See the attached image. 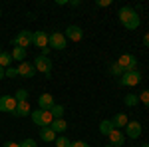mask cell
I'll list each match as a JSON object with an SVG mask.
<instances>
[{
	"label": "cell",
	"instance_id": "cell-1",
	"mask_svg": "<svg viewBox=\"0 0 149 147\" xmlns=\"http://www.w3.org/2000/svg\"><path fill=\"white\" fill-rule=\"evenodd\" d=\"M117 18H119L121 26L127 28V30H135V28H139V22H141V20H139V14L135 12L133 6H121L119 12H117Z\"/></svg>",
	"mask_w": 149,
	"mask_h": 147
},
{
	"label": "cell",
	"instance_id": "cell-2",
	"mask_svg": "<svg viewBox=\"0 0 149 147\" xmlns=\"http://www.w3.org/2000/svg\"><path fill=\"white\" fill-rule=\"evenodd\" d=\"M30 115H32V121H34L38 127H50V125H52V121H54L52 113L46 111V109H34Z\"/></svg>",
	"mask_w": 149,
	"mask_h": 147
},
{
	"label": "cell",
	"instance_id": "cell-3",
	"mask_svg": "<svg viewBox=\"0 0 149 147\" xmlns=\"http://www.w3.org/2000/svg\"><path fill=\"white\" fill-rule=\"evenodd\" d=\"M34 68L36 72H40V74H44L46 78H50V74H52V60H50V56H36L34 58Z\"/></svg>",
	"mask_w": 149,
	"mask_h": 147
},
{
	"label": "cell",
	"instance_id": "cell-4",
	"mask_svg": "<svg viewBox=\"0 0 149 147\" xmlns=\"http://www.w3.org/2000/svg\"><path fill=\"white\" fill-rule=\"evenodd\" d=\"M12 46L14 48H30L32 46V32L30 30H22V32H18V34L12 38Z\"/></svg>",
	"mask_w": 149,
	"mask_h": 147
},
{
	"label": "cell",
	"instance_id": "cell-5",
	"mask_svg": "<svg viewBox=\"0 0 149 147\" xmlns=\"http://www.w3.org/2000/svg\"><path fill=\"white\" fill-rule=\"evenodd\" d=\"M141 82V72L139 70H133V72H125L121 78H119V86L123 88H133Z\"/></svg>",
	"mask_w": 149,
	"mask_h": 147
},
{
	"label": "cell",
	"instance_id": "cell-6",
	"mask_svg": "<svg viewBox=\"0 0 149 147\" xmlns=\"http://www.w3.org/2000/svg\"><path fill=\"white\" fill-rule=\"evenodd\" d=\"M48 44H50V50H66L68 40L62 32H52L48 36Z\"/></svg>",
	"mask_w": 149,
	"mask_h": 147
},
{
	"label": "cell",
	"instance_id": "cell-7",
	"mask_svg": "<svg viewBox=\"0 0 149 147\" xmlns=\"http://www.w3.org/2000/svg\"><path fill=\"white\" fill-rule=\"evenodd\" d=\"M117 64L125 72H133V70H137V58L133 56V54H121L119 60H117Z\"/></svg>",
	"mask_w": 149,
	"mask_h": 147
},
{
	"label": "cell",
	"instance_id": "cell-8",
	"mask_svg": "<svg viewBox=\"0 0 149 147\" xmlns=\"http://www.w3.org/2000/svg\"><path fill=\"white\" fill-rule=\"evenodd\" d=\"M0 111L6 113L16 111V98L14 95H0Z\"/></svg>",
	"mask_w": 149,
	"mask_h": 147
},
{
	"label": "cell",
	"instance_id": "cell-9",
	"mask_svg": "<svg viewBox=\"0 0 149 147\" xmlns=\"http://www.w3.org/2000/svg\"><path fill=\"white\" fill-rule=\"evenodd\" d=\"M123 129H125L123 133H125L129 139H137V137L141 135V131H143V127H141L139 121H127V125L123 127Z\"/></svg>",
	"mask_w": 149,
	"mask_h": 147
},
{
	"label": "cell",
	"instance_id": "cell-10",
	"mask_svg": "<svg viewBox=\"0 0 149 147\" xmlns=\"http://www.w3.org/2000/svg\"><path fill=\"white\" fill-rule=\"evenodd\" d=\"M64 36H66V40H72V42H80L81 38H84V30H81L80 26L72 24V26H68V28H66Z\"/></svg>",
	"mask_w": 149,
	"mask_h": 147
},
{
	"label": "cell",
	"instance_id": "cell-11",
	"mask_svg": "<svg viewBox=\"0 0 149 147\" xmlns=\"http://www.w3.org/2000/svg\"><path fill=\"white\" fill-rule=\"evenodd\" d=\"M34 74H36V68H34L32 62H20L18 64V76H22L26 79H32Z\"/></svg>",
	"mask_w": 149,
	"mask_h": 147
},
{
	"label": "cell",
	"instance_id": "cell-12",
	"mask_svg": "<svg viewBox=\"0 0 149 147\" xmlns=\"http://www.w3.org/2000/svg\"><path fill=\"white\" fill-rule=\"evenodd\" d=\"M32 44L36 46V48H48V34L46 32H42V30H36V32H32Z\"/></svg>",
	"mask_w": 149,
	"mask_h": 147
},
{
	"label": "cell",
	"instance_id": "cell-13",
	"mask_svg": "<svg viewBox=\"0 0 149 147\" xmlns=\"http://www.w3.org/2000/svg\"><path fill=\"white\" fill-rule=\"evenodd\" d=\"M54 105H56V102H54V95H52V93H42V95L38 98V109L50 111Z\"/></svg>",
	"mask_w": 149,
	"mask_h": 147
},
{
	"label": "cell",
	"instance_id": "cell-14",
	"mask_svg": "<svg viewBox=\"0 0 149 147\" xmlns=\"http://www.w3.org/2000/svg\"><path fill=\"white\" fill-rule=\"evenodd\" d=\"M109 143H111V145L113 147H121L123 145V143H125V133H123V131H121V129H111V133H109Z\"/></svg>",
	"mask_w": 149,
	"mask_h": 147
},
{
	"label": "cell",
	"instance_id": "cell-15",
	"mask_svg": "<svg viewBox=\"0 0 149 147\" xmlns=\"http://www.w3.org/2000/svg\"><path fill=\"white\" fill-rule=\"evenodd\" d=\"M30 113H32L30 102H18L16 103V111L12 113V115H16V117H28Z\"/></svg>",
	"mask_w": 149,
	"mask_h": 147
},
{
	"label": "cell",
	"instance_id": "cell-16",
	"mask_svg": "<svg viewBox=\"0 0 149 147\" xmlns=\"http://www.w3.org/2000/svg\"><path fill=\"white\" fill-rule=\"evenodd\" d=\"M50 129H52L56 135H64L66 129H68V123H66V119H54L52 125H50Z\"/></svg>",
	"mask_w": 149,
	"mask_h": 147
},
{
	"label": "cell",
	"instance_id": "cell-17",
	"mask_svg": "<svg viewBox=\"0 0 149 147\" xmlns=\"http://www.w3.org/2000/svg\"><path fill=\"white\" fill-rule=\"evenodd\" d=\"M127 121H129V119H127L125 113H115L113 119H111V125H113L115 129H123V127L127 125Z\"/></svg>",
	"mask_w": 149,
	"mask_h": 147
},
{
	"label": "cell",
	"instance_id": "cell-18",
	"mask_svg": "<svg viewBox=\"0 0 149 147\" xmlns=\"http://www.w3.org/2000/svg\"><path fill=\"white\" fill-rule=\"evenodd\" d=\"M56 133L50 129V127H40V139L42 141H46V143H52V141H56Z\"/></svg>",
	"mask_w": 149,
	"mask_h": 147
},
{
	"label": "cell",
	"instance_id": "cell-19",
	"mask_svg": "<svg viewBox=\"0 0 149 147\" xmlns=\"http://www.w3.org/2000/svg\"><path fill=\"white\" fill-rule=\"evenodd\" d=\"M12 62H14V60H12L10 52H2V50H0V68H4V70L10 68Z\"/></svg>",
	"mask_w": 149,
	"mask_h": 147
},
{
	"label": "cell",
	"instance_id": "cell-20",
	"mask_svg": "<svg viewBox=\"0 0 149 147\" xmlns=\"http://www.w3.org/2000/svg\"><path fill=\"white\" fill-rule=\"evenodd\" d=\"M10 56H12V60H16V62H26V50H24V48H12Z\"/></svg>",
	"mask_w": 149,
	"mask_h": 147
},
{
	"label": "cell",
	"instance_id": "cell-21",
	"mask_svg": "<svg viewBox=\"0 0 149 147\" xmlns=\"http://www.w3.org/2000/svg\"><path fill=\"white\" fill-rule=\"evenodd\" d=\"M109 74H111V76H115V78H121V76L125 74V70L121 68L117 62H111V64H109Z\"/></svg>",
	"mask_w": 149,
	"mask_h": 147
},
{
	"label": "cell",
	"instance_id": "cell-22",
	"mask_svg": "<svg viewBox=\"0 0 149 147\" xmlns=\"http://www.w3.org/2000/svg\"><path fill=\"white\" fill-rule=\"evenodd\" d=\"M123 103H125L127 107H135L139 103V95L137 93H127L125 98H123Z\"/></svg>",
	"mask_w": 149,
	"mask_h": 147
},
{
	"label": "cell",
	"instance_id": "cell-23",
	"mask_svg": "<svg viewBox=\"0 0 149 147\" xmlns=\"http://www.w3.org/2000/svg\"><path fill=\"white\" fill-rule=\"evenodd\" d=\"M111 129H113L111 119H103L102 123H100V133H102V135H109V133H111Z\"/></svg>",
	"mask_w": 149,
	"mask_h": 147
},
{
	"label": "cell",
	"instance_id": "cell-24",
	"mask_svg": "<svg viewBox=\"0 0 149 147\" xmlns=\"http://www.w3.org/2000/svg\"><path fill=\"white\" fill-rule=\"evenodd\" d=\"M64 111H66V109H64V105H60V103H56V105L50 109V113H52L54 119H64Z\"/></svg>",
	"mask_w": 149,
	"mask_h": 147
},
{
	"label": "cell",
	"instance_id": "cell-25",
	"mask_svg": "<svg viewBox=\"0 0 149 147\" xmlns=\"http://www.w3.org/2000/svg\"><path fill=\"white\" fill-rule=\"evenodd\" d=\"M54 143H56V147H70V145H72V141H70L66 135L56 137V141H54Z\"/></svg>",
	"mask_w": 149,
	"mask_h": 147
},
{
	"label": "cell",
	"instance_id": "cell-26",
	"mask_svg": "<svg viewBox=\"0 0 149 147\" xmlns=\"http://www.w3.org/2000/svg\"><path fill=\"white\" fill-rule=\"evenodd\" d=\"M137 95H139V103H143V105L149 107V90H143L141 93H137Z\"/></svg>",
	"mask_w": 149,
	"mask_h": 147
},
{
	"label": "cell",
	"instance_id": "cell-27",
	"mask_svg": "<svg viewBox=\"0 0 149 147\" xmlns=\"http://www.w3.org/2000/svg\"><path fill=\"white\" fill-rule=\"evenodd\" d=\"M18 102H28V91L26 90H18L16 91V103Z\"/></svg>",
	"mask_w": 149,
	"mask_h": 147
},
{
	"label": "cell",
	"instance_id": "cell-28",
	"mask_svg": "<svg viewBox=\"0 0 149 147\" xmlns=\"http://www.w3.org/2000/svg\"><path fill=\"white\" fill-rule=\"evenodd\" d=\"M20 147H38V143H36L34 139H24V141H20Z\"/></svg>",
	"mask_w": 149,
	"mask_h": 147
},
{
	"label": "cell",
	"instance_id": "cell-29",
	"mask_svg": "<svg viewBox=\"0 0 149 147\" xmlns=\"http://www.w3.org/2000/svg\"><path fill=\"white\" fill-rule=\"evenodd\" d=\"M16 76H18V68H14V66L6 68V78H16Z\"/></svg>",
	"mask_w": 149,
	"mask_h": 147
},
{
	"label": "cell",
	"instance_id": "cell-30",
	"mask_svg": "<svg viewBox=\"0 0 149 147\" xmlns=\"http://www.w3.org/2000/svg\"><path fill=\"white\" fill-rule=\"evenodd\" d=\"M95 6H97V8H105V6H111V0H95Z\"/></svg>",
	"mask_w": 149,
	"mask_h": 147
},
{
	"label": "cell",
	"instance_id": "cell-31",
	"mask_svg": "<svg viewBox=\"0 0 149 147\" xmlns=\"http://www.w3.org/2000/svg\"><path fill=\"white\" fill-rule=\"evenodd\" d=\"M70 147H90V145H88L86 141H72V145H70Z\"/></svg>",
	"mask_w": 149,
	"mask_h": 147
},
{
	"label": "cell",
	"instance_id": "cell-32",
	"mask_svg": "<svg viewBox=\"0 0 149 147\" xmlns=\"http://www.w3.org/2000/svg\"><path fill=\"white\" fill-rule=\"evenodd\" d=\"M2 147H20V143H14V141H6Z\"/></svg>",
	"mask_w": 149,
	"mask_h": 147
},
{
	"label": "cell",
	"instance_id": "cell-33",
	"mask_svg": "<svg viewBox=\"0 0 149 147\" xmlns=\"http://www.w3.org/2000/svg\"><path fill=\"white\" fill-rule=\"evenodd\" d=\"M68 4H70V6H74V8H76V6H80V4H81V0H70Z\"/></svg>",
	"mask_w": 149,
	"mask_h": 147
},
{
	"label": "cell",
	"instance_id": "cell-34",
	"mask_svg": "<svg viewBox=\"0 0 149 147\" xmlns=\"http://www.w3.org/2000/svg\"><path fill=\"white\" fill-rule=\"evenodd\" d=\"M143 46H147V48H149V32L143 36Z\"/></svg>",
	"mask_w": 149,
	"mask_h": 147
},
{
	"label": "cell",
	"instance_id": "cell-35",
	"mask_svg": "<svg viewBox=\"0 0 149 147\" xmlns=\"http://www.w3.org/2000/svg\"><path fill=\"white\" fill-rule=\"evenodd\" d=\"M56 4H58V6H66V4H68V0H56Z\"/></svg>",
	"mask_w": 149,
	"mask_h": 147
},
{
	"label": "cell",
	"instance_id": "cell-36",
	"mask_svg": "<svg viewBox=\"0 0 149 147\" xmlns=\"http://www.w3.org/2000/svg\"><path fill=\"white\" fill-rule=\"evenodd\" d=\"M4 78H6V70L0 68V79H4Z\"/></svg>",
	"mask_w": 149,
	"mask_h": 147
},
{
	"label": "cell",
	"instance_id": "cell-37",
	"mask_svg": "<svg viewBox=\"0 0 149 147\" xmlns=\"http://www.w3.org/2000/svg\"><path fill=\"white\" fill-rule=\"evenodd\" d=\"M48 54H50V46H48V48H44V50H42V56H46V58H48Z\"/></svg>",
	"mask_w": 149,
	"mask_h": 147
},
{
	"label": "cell",
	"instance_id": "cell-38",
	"mask_svg": "<svg viewBox=\"0 0 149 147\" xmlns=\"http://www.w3.org/2000/svg\"><path fill=\"white\" fill-rule=\"evenodd\" d=\"M141 147H149V143H143V145H141Z\"/></svg>",
	"mask_w": 149,
	"mask_h": 147
},
{
	"label": "cell",
	"instance_id": "cell-39",
	"mask_svg": "<svg viewBox=\"0 0 149 147\" xmlns=\"http://www.w3.org/2000/svg\"><path fill=\"white\" fill-rule=\"evenodd\" d=\"M105 147H113V145H105Z\"/></svg>",
	"mask_w": 149,
	"mask_h": 147
},
{
	"label": "cell",
	"instance_id": "cell-40",
	"mask_svg": "<svg viewBox=\"0 0 149 147\" xmlns=\"http://www.w3.org/2000/svg\"><path fill=\"white\" fill-rule=\"evenodd\" d=\"M0 16H2V10H0Z\"/></svg>",
	"mask_w": 149,
	"mask_h": 147
}]
</instances>
